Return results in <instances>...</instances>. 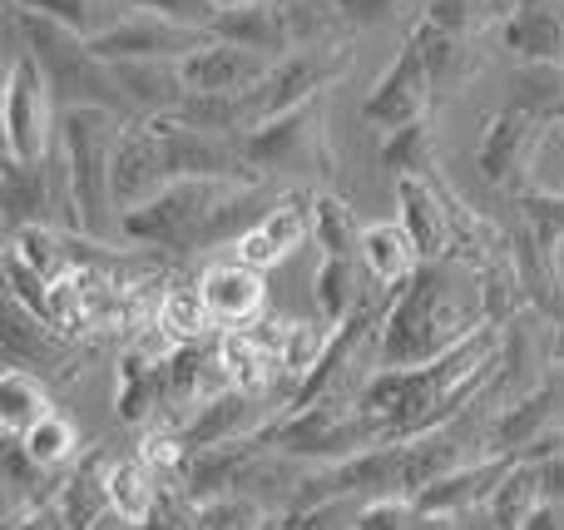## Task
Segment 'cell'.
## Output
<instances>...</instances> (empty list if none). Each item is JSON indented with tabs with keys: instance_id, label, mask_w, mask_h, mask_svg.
<instances>
[{
	"instance_id": "1",
	"label": "cell",
	"mask_w": 564,
	"mask_h": 530,
	"mask_svg": "<svg viewBox=\"0 0 564 530\" xmlns=\"http://www.w3.org/2000/svg\"><path fill=\"white\" fill-rule=\"evenodd\" d=\"M490 298L496 288L480 283L470 263L456 253L421 258V268L391 293L377 333L381 367H426L460 347L470 333L490 323Z\"/></svg>"
},
{
	"instance_id": "2",
	"label": "cell",
	"mask_w": 564,
	"mask_h": 530,
	"mask_svg": "<svg viewBox=\"0 0 564 530\" xmlns=\"http://www.w3.org/2000/svg\"><path fill=\"white\" fill-rule=\"evenodd\" d=\"M258 188L263 184H243V179H174L164 184L149 204L119 214V234L129 244H159V248H204V244H224V238H243L258 224Z\"/></svg>"
},
{
	"instance_id": "3",
	"label": "cell",
	"mask_w": 564,
	"mask_h": 530,
	"mask_svg": "<svg viewBox=\"0 0 564 530\" xmlns=\"http://www.w3.org/2000/svg\"><path fill=\"white\" fill-rule=\"evenodd\" d=\"M124 129V115L99 105H69L55 119V154L65 159L69 194L79 208V234L85 238H115L119 234V208L115 188H109V154Z\"/></svg>"
},
{
	"instance_id": "4",
	"label": "cell",
	"mask_w": 564,
	"mask_h": 530,
	"mask_svg": "<svg viewBox=\"0 0 564 530\" xmlns=\"http://www.w3.org/2000/svg\"><path fill=\"white\" fill-rule=\"evenodd\" d=\"M263 446L278 456H292V462H317V466H337L347 456L367 452V446L387 442V422L371 417L357 397H322L312 407H297V412H282V422H268Z\"/></svg>"
},
{
	"instance_id": "5",
	"label": "cell",
	"mask_w": 564,
	"mask_h": 530,
	"mask_svg": "<svg viewBox=\"0 0 564 530\" xmlns=\"http://www.w3.org/2000/svg\"><path fill=\"white\" fill-rule=\"evenodd\" d=\"M15 30L25 35V45L35 50L40 69H45V79H50V95L59 99V109L99 105V109H115V115L129 119V99L115 79V65H105V60L89 50L85 35L35 15V10H15Z\"/></svg>"
},
{
	"instance_id": "6",
	"label": "cell",
	"mask_w": 564,
	"mask_h": 530,
	"mask_svg": "<svg viewBox=\"0 0 564 530\" xmlns=\"http://www.w3.org/2000/svg\"><path fill=\"white\" fill-rule=\"evenodd\" d=\"M50 79L40 69L35 50L20 45L10 55L6 69V105H0V119H6V159H20V164H40L55 149V119H50Z\"/></svg>"
},
{
	"instance_id": "7",
	"label": "cell",
	"mask_w": 564,
	"mask_h": 530,
	"mask_svg": "<svg viewBox=\"0 0 564 530\" xmlns=\"http://www.w3.org/2000/svg\"><path fill=\"white\" fill-rule=\"evenodd\" d=\"M341 65H347L341 50H317V45L288 50V55L273 60V69H268V75L243 95L248 129H258V125H268V119H278V115H288V109L317 99L322 89L341 75Z\"/></svg>"
},
{
	"instance_id": "8",
	"label": "cell",
	"mask_w": 564,
	"mask_h": 530,
	"mask_svg": "<svg viewBox=\"0 0 564 530\" xmlns=\"http://www.w3.org/2000/svg\"><path fill=\"white\" fill-rule=\"evenodd\" d=\"M243 159L258 174H317L322 169V95L307 105L288 109V115L268 119V125L238 134Z\"/></svg>"
},
{
	"instance_id": "9",
	"label": "cell",
	"mask_w": 564,
	"mask_h": 530,
	"mask_svg": "<svg viewBox=\"0 0 564 530\" xmlns=\"http://www.w3.org/2000/svg\"><path fill=\"white\" fill-rule=\"evenodd\" d=\"M164 184H174V169L164 154V134H159V119H124L115 139V154H109V188H115V208L149 204Z\"/></svg>"
},
{
	"instance_id": "10",
	"label": "cell",
	"mask_w": 564,
	"mask_h": 530,
	"mask_svg": "<svg viewBox=\"0 0 564 530\" xmlns=\"http://www.w3.org/2000/svg\"><path fill=\"white\" fill-rule=\"evenodd\" d=\"M214 40V30H198V25H178V20H164V15H119L109 30H99L89 40L105 65H119V60H184L194 50H204Z\"/></svg>"
},
{
	"instance_id": "11",
	"label": "cell",
	"mask_w": 564,
	"mask_h": 530,
	"mask_svg": "<svg viewBox=\"0 0 564 530\" xmlns=\"http://www.w3.org/2000/svg\"><path fill=\"white\" fill-rule=\"evenodd\" d=\"M431 89L436 85H431L426 55H421L416 35H406V45H401V55L391 60V69L371 85V95L361 99V119H367V125H381V129H401V125L426 115Z\"/></svg>"
},
{
	"instance_id": "12",
	"label": "cell",
	"mask_w": 564,
	"mask_h": 530,
	"mask_svg": "<svg viewBox=\"0 0 564 530\" xmlns=\"http://www.w3.org/2000/svg\"><path fill=\"white\" fill-rule=\"evenodd\" d=\"M178 69H184L188 89H204V95H248V89L273 69V55L214 35L204 50H194V55L178 60Z\"/></svg>"
},
{
	"instance_id": "13",
	"label": "cell",
	"mask_w": 564,
	"mask_h": 530,
	"mask_svg": "<svg viewBox=\"0 0 564 530\" xmlns=\"http://www.w3.org/2000/svg\"><path fill=\"white\" fill-rule=\"evenodd\" d=\"M540 129H545V115H540L535 105H525V99L506 105L490 119L486 139H480V154H476L480 174H486L490 184H516V174L525 169V154H535Z\"/></svg>"
},
{
	"instance_id": "14",
	"label": "cell",
	"mask_w": 564,
	"mask_h": 530,
	"mask_svg": "<svg viewBox=\"0 0 564 530\" xmlns=\"http://www.w3.org/2000/svg\"><path fill=\"white\" fill-rule=\"evenodd\" d=\"M312 204H317L312 194L278 198V204L268 208L243 238H238V258L263 273V268H278L288 253H297V248L312 238Z\"/></svg>"
},
{
	"instance_id": "15",
	"label": "cell",
	"mask_w": 564,
	"mask_h": 530,
	"mask_svg": "<svg viewBox=\"0 0 564 530\" xmlns=\"http://www.w3.org/2000/svg\"><path fill=\"white\" fill-rule=\"evenodd\" d=\"M516 466V456H480V462H466L456 466V472H446L441 482H431L421 496H411L416 501V511L426 516V521L446 526L451 516L470 511V506L490 501L496 496V486L506 482V472Z\"/></svg>"
},
{
	"instance_id": "16",
	"label": "cell",
	"mask_w": 564,
	"mask_h": 530,
	"mask_svg": "<svg viewBox=\"0 0 564 530\" xmlns=\"http://www.w3.org/2000/svg\"><path fill=\"white\" fill-rule=\"evenodd\" d=\"M263 397L243 392V387H228V392L208 397V402L194 407V417L184 422V442L188 452H204V446H224V442H243V436H258V417H263Z\"/></svg>"
},
{
	"instance_id": "17",
	"label": "cell",
	"mask_w": 564,
	"mask_h": 530,
	"mask_svg": "<svg viewBox=\"0 0 564 530\" xmlns=\"http://www.w3.org/2000/svg\"><path fill=\"white\" fill-rule=\"evenodd\" d=\"M198 288H204V303L208 313H214V323L224 327H248L258 323V313H263V273H258L253 263H214L204 278H198Z\"/></svg>"
},
{
	"instance_id": "18",
	"label": "cell",
	"mask_w": 564,
	"mask_h": 530,
	"mask_svg": "<svg viewBox=\"0 0 564 530\" xmlns=\"http://www.w3.org/2000/svg\"><path fill=\"white\" fill-rule=\"evenodd\" d=\"M500 35L506 50H516L530 65H564V20L555 0H516Z\"/></svg>"
},
{
	"instance_id": "19",
	"label": "cell",
	"mask_w": 564,
	"mask_h": 530,
	"mask_svg": "<svg viewBox=\"0 0 564 530\" xmlns=\"http://www.w3.org/2000/svg\"><path fill=\"white\" fill-rule=\"evenodd\" d=\"M397 204H401V224L416 238L421 258H441L451 253V224H446V204H441L436 184L416 174H397Z\"/></svg>"
},
{
	"instance_id": "20",
	"label": "cell",
	"mask_w": 564,
	"mask_h": 530,
	"mask_svg": "<svg viewBox=\"0 0 564 530\" xmlns=\"http://www.w3.org/2000/svg\"><path fill=\"white\" fill-rule=\"evenodd\" d=\"M115 79H119L129 105L149 109V115H174L178 99L188 95L178 60H119Z\"/></svg>"
},
{
	"instance_id": "21",
	"label": "cell",
	"mask_w": 564,
	"mask_h": 530,
	"mask_svg": "<svg viewBox=\"0 0 564 530\" xmlns=\"http://www.w3.org/2000/svg\"><path fill=\"white\" fill-rule=\"evenodd\" d=\"M105 466H109L105 456L89 452L85 462L59 482L55 506H59V516H65L69 530H99L109 516H115V506H109V486H105Z\"/></svg>"
},
{
	"instance_id": "22",
	"label": "cell",
	"mask_w": 564,
	"mask_h": 530,
	"mask_svg": "<svg viewBox=\"0 0 564 530\" xmlns=\"http://www.w3.org/2000/svg\"><path fill=\"white\" fill-rule=\"evenodd\" d=\"M361 263H367L371 283L397 293L421 268V248H416V238L406 234V224H367L361 228Z\"/></svg>"
},
{
	"instance_id": "23",
	"label": "cell",
	"mask_w": 564,
	"mask_h": 530,
	"mask_svg": "<svg viewBox=\"0 0 564 530\" xmlns=\"http://www.w3.org/2000/svg\"><path fill=\"white\" fill-rule=\"evenodd\" d=\"M214 30L218 40H234V45H248V50H263V55L282 60L292 50L288 30H282V15H278V0H248V6H228L214 15Z\"/></svg>"
},
{
	"instance_id": "24",
	"label": "cell",
	"mask_w": 564,
	"mask_h": 530,
	"mask_svg": "<svg viewBox=\"0 0 564 530\" xmlns=\"http://www.w3.org/2000/svg\"><path fill=\"white\" fill-rule=\"evenodd\" d=\"M555 412H560V392H555V387H535L530 397H520V402L500 407L496 426L486 432L490 456H516L520 446H530L540 432H550Z\"/></svg>"
},
{
	"instance_id": "25",
	"label": "cell",
	"mask_w": 564,
	"mask_h": 530,
	"mask_svg": "<svg viewBox=\"0 0 564 530\" xmlns=\"http://www.w3.org/2000/svg\"><path fill=\"white\" fill-rule=\"evenodd\" d=\"M164 392H169L164 363H154L149 353H139V347L129 343L124 357H119V377H115V412H119V422H144L154 407H164Z\"/></svg>"
},
{
	"instance_id": "26",
	"label": "cell",
	"mask_w": 564,
	"mask_h": 530,
	"mask_svg": "<svg viewBox=\"0 0 564 530\" xmlns=\"http://www.w3.org/2000/svg\"><path fill=\"white\" fill-rule=\"evenodd\" d=\"M55 214V184H50V159L20 164L6 159V234H20L30 224H45Z\"/></svg>"
},
{
	"instance_id": "27",
	"label": "cell",
	"mask_w": 564,
	"mask_h": 530,
	"mask_svg": "<svg viewBox=\"0 0 564 530\" xmlns=\"http://www.w3.org/2000/svg\"><path fill=\"white\" fill-rule=\"evenodd\" d=\"M105 486H109V506L115 521L124 526H149L159 511V486H154V466L144 456H124V462L105 466Z\"/></svg>"
},
{
	"instance_id": "28",
	"label": "cell",
	"mask_w": 564,
	"mask_h": 530,
	"mask_svg": "<svg viewBox=\"0 0 564 530\" xmlns=\"http://www.w3.org/2000/svg\"><path fill=\"white\" fill-rule=\"evenodd\" d=\"M50 412H55V407H50L45 382H40L30 367L10 363L6 372H0V426H6V436L20 442V436H25L30 426L45 422Z\"/></svg>"
},
{
	"instance_id": "29",
	"label": "cell",
	"mask_w": 564,
	"mask_h": 530,
	"mask_svg": "<svg viewBox=\"0 0 564 530\" xmlns=\"http://www.w3.org/2000/svg\"><path fill=\"white\" fill-rule=\"evenodd\" d=\"M545 501V482H540V462H520L506 472V482L496 486V496H490V521L496 530H525V521L535 516V506Z\"/></svg>"
},
{
	"instance_id": "30",
	"label": "cell",
	"mask_w": 564,
	"mask_h": 530,
	"mask_svg": "<svg viewBox=\"0 0 564 530\" xmlns=\"http://www.w3.org/2000/svg\"><path fill=\"white\" fill-rule=\"evenodd\" d=\"M6 253L20 258V263H25L30 273H40L45 283H55V278H65L69 268H75L69 238H59L50 224H30V228H20V234H6Z\"/></svg>"
},
{
	"instance_id": "31",
	"label": "cell",
	"mask_w": 564,
	"mask_h": 530,
	"mask_svg": "<svg viewBox=\"0 0 564 530\" xmlns=\"http://www.w3.org/2000/svg\"><path fill=\"white\" fill-rule=\"evenodd\" d=\"M411 35H416L421 55H426L431 85H436V89H460V79L476 69V55L466 50V40H460V35H446V30L426 25V20H416V25H411Z\"/></svg>"
},
{
	"instance_id": "32",
	"label": "cell",
	"mask_w": 564,
	"mask_h": 530,
	"mask_svg": "<svg viewBox=\"0 0 564 530\" xmlns=\"http://www.w3.org/2000/svg\"><path fill=\"white\" fill-rule=\"evenodd\" d=\"M312 293H317V313H322V323H327V327L347 323V317L361 307L357 268H351V258H322V268L312 273Z\"/></svg>"
},
{
	"instance_id": "33",
	"label": "cell",
	"mask_w": 564,
	"mask_h": 530,
	"mask_svg": "<svg viewBox=\"0 0 564 530\" xmlns=\"http://www.w3.org/2000/svg\"><path fill=\"white\" fill-rule=\"evenodd\" d=\"M312 238H317L322 258H357L361 253L357 214H351L337 194H317V204H312Z\"/></svg>"
},
{
	"instance_id": "34",
	"label": "cell",
	"mask_w": 564,
	"mask_h": 530,
	"mask_svg": "<svg viewBox=\"0 0 564 530\" xmlns=\"http://www.w3.org/2000/svg\"><path fill=\"white\" fill-rule=\"evenodd\" d=\"M500 15H510L506 0H421V20L446 30V35H460V40L490 30Z\"/></svg>"
},
{
	"instance_id": "35",
	"label": "cell",
	"mask_w": 564,
	"mask_h": 530,
	"mask_svg": "<svg viewBox=\"0 0 564 530\" xmlns=\"http://www.w3.org/2000/svg\"><path fill=\"white\" fill-rule=\"evenodd\" d=\"M381 164H387L391 174H416V179L436 174V149H431L426 115L411 119V125H401V129H391V139L381 144Z\"/></svg>"
},
{
	"instance_id": "36",
	"label": "cell",
	"mask_w": 564,
	"mask_h": 530,
	"mask_svg": "<svg viewBox=\"0 0 564 530\" xmlns=\"http://www.w3.org/2000/svg\"><path fill=\"white\" fill-rule=\"evenodd\" d=\"M520 214H525V234L540 253L555 263L560 244H564V194H550V188H525L520 194Z\"/></svg>"
},
{
	"instance_id": "37",
	"label": "cell",
	"mask_w": 564,
	"mask_h": 530,
	"mask_svg": "<svg viewBox=\"0 0 564 530\" xmlns=\"http://www.w3.org/2000/svg\"><path fill=\"white\" fill-rule=\"evenodd\" d=\"M159 317L174 327L178 343H204V333L214 327V313H208L204 288H198V283L194 288H188V283L169 288V293L159 298Z\"/></svg>"
},
{
	"instance_id": "38",
	"label": "cell",
	"mask_w": 564,
	"mask_h": 530,
	"mask_svg": "<svg viewBox=\"0 0 564 530\" xmlns=\"http://www.w3.org/2000/svg\"><path fill=\"white\" fill-rule=\"evenodd\" d=\"M367 501L371 496H327V501L297 506V511L282 516V530H357Z\"/></svg>"
},
{
	"instance_id": "39",
	"label": "cell",
	"mask_w": 564,
	"mask_h": 530,
	"mask_svg": "<svg viewBox=\"0 0 564 530\" xmlns=\"http://www.w3.org/2000/svg\"><path fill=\"white\" fill-rule=\"evenodd\" d=\"M15 10H35V15L55 20V25L75 30V35L95 40L99 30H109L115 20L105 15V0H10Z\"/></svg>"
},
{
	"instance_id": "40",
	"label": "cell",
	"mask_w": 564,
	"mask_h": 530,
	"mask_svg": "<svg viewBox=\"0 0 564 530\" xmlns=\"http://www.w3.org/2000/svg\"><path fill=\"white\" fill-rule=\"evenodd\" d=\"M20 442H25V452L35 456L40 466H50V472H55L59 462H69V456L79 452V436H75V426H69L59 412H50L40 426H30V432L20 436Z\"/></svg>"
},
{
	"instance_id": "41",
	"label": "cell",
	"mask_w": 564,
	"mask_h": 530,
	"mask_svg": "<svg viewBox=\"0 0 564 530\" xmlns=\"http://www.w3.org/2000/svg\"><path fill=\"white\" fill-rule=\"evenodd\" d=\"M194 526L198 530H258L263 526V511H258L248 496L228 491V496H214V501L194 506Z\"/></svg>"
},
{
	"instance_id": "42",
	"label": "cell",
	"mask_w": 564,
	"mask_h": 530,
	"mask_svg": "<svg viewBox=\"0 0 564 530\" xmlns=\"http://www.w3.org/2000/svg\"><path fill=\"white\" fill-rule=\"evenodd\" d=\"M357 530H436V521H426L411 496H371Z\"/></svg>"
},
{
	"instance_id": "43",
	"label": "cell",
	"mask_w": 564,
	"mask_h": 530,
	"mask_svg": "<svg viewBox=\"0 0 564 530\" xmlns=\"http://www.w3.org/2000/svg\"><path fill=\"white\" fill-rule=\"evenodd\" d=\"M129 10H149V15H164V20H178V25H198L208 30L218 15L214 0H124Z\"/></svg>"
},
{
	"instance_id": "44",
	"label": "cell",
	"mask_w": 564,
	"mask_h": 530,
	"mask_svg": "<svg viewBox=\"0 0 564 530\" xmlns=\"http://www.w3.org/2000/svg\"><path fill=\"white\" fill-rule=\"evenodd\" d=\"M332 6H337L341 15L361 20V25H371V20H387V15H391V0H332Z\"/></svg>"
},
{
	"instance_id": "45",
	"label": "cell",
	"mask_w": 564,
	"mask_h": 530,
	"mask_svg": "<svg viewBox=\"0 0 564 530\" xmlns=\"http://www.w3.org/2000/svg\"><path fill=\"white\" fill-rule=\"evenodd\" d=\"M540 482H545V496L550 501H564V452L540 462Z\"/></svg>"
},
{
	"instance_id": "46",
	"label": "cell",
	"mask_w": 564,
	"mask_h": 530,
	"mask_svg": "<svg viewBox=\"0 0 564 530\" xmlns=\"http://www.w3.org/2000/svg\"><path fill=\"white\" fill-rule=\"evenodd\" d=\"M525 530H564V501H540Z\"/></svg>"
},
{
	"instance_id": "47",
	"label": "cell",
	"mask_w": 564,
	"mask_h": 530,
	"mask_svg": "<svg viewBox=\"0 0 564 530\" xmlns=\"http://www.w3.org/2000/svg\"><path fill=\"white\" fill-rule=\"evenodd\" d=\"M555 363L564 367V333H560V343H555Z\"/></svg>"
},
{
	"instance_id": "48",
	"label": "cell",
	"mask_w": 564,
	"mask_h": 530,
	"mask_svg": "<svg viewBox=\"0 0 564 530\" xmlns=\"http://www.w3.org/2000/svg\"><path fill=\"white\" fill-rule=\"evenodd\" d=\"M214 6H218V10H228V6H248V0H214Z\"/></svg>"
}]
</instances>
